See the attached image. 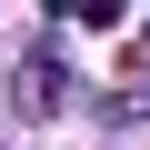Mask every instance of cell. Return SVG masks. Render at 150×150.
<instances>
[{"label":"cell","mask_w":150,"mask_h":150,"mask_svg":"<svg viewBox=\"0 0 150 150\" xmlns=\"http://www.w3.org/2000/svg\"><path fill=\"white\" fill-rule=\"evenodd\" d=\"M130 120H150V40H140V80H130V100H120Z\"/></svg>","instance_id":"6da1fadb"}]
</instances>
